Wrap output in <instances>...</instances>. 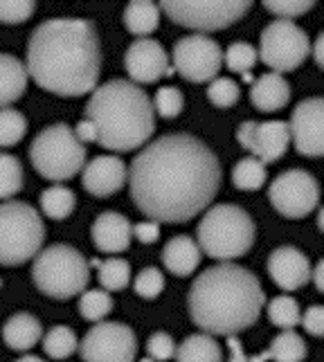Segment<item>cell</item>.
I'll list each match as a JSON object with an SVG mask.
<instances>
[{
  "instance_id": "6da1fadb",
  "label": "cell",
  "mask_w": 324,
  "mask_h": 362,
  "mask_svg": "<svg viewBox=\"0 0 324 362\" xmlns=\"http://www.w3.org/2000/svg\"><path fill=\"white\" fill-rule=\"evenodd\" d=\"M135 207L156 223H187L214 201L221 162L190 133H171L142 146L129 169Z\"/></svg>"
},
{
  "instance_id": "7a4b0ae2",
  "label": "cell",
  "mask_w": 324,
  "mask_h": 362,
  "mask_svg": "<svg viewBox=\"0 0 324 362\" xmlns=\"http://www.w3.org/2000/svg\"><path fill=\"white\" fill-rule=\"evenodd\" d=\"M28 77L59 97H81L97 88L102 47L86 18L43 21L28 43Z\"/></svg>"
},
{
  "instance_id": "3957f363",
  "label": "cell",
  "mask_w": 324,
  "mask_h": 362,
  "mask_svg": "<svg viewBox=\"0 0 324 362\" xmlns=\"http://www.w3.org/2000/svg\"><path fill=\"white\" fill-rule=\"evenodd\" d=\"M187 304L194 324L203 333L230 338L259 320L261 308L266 306V293L250 270L226 261L198 274Z\"/></svg>"
},
{
  "instance_id": "277c9868",
  "label": "cell",
  "mask_w": 324,
  "mask_h": 362,
  "mask_svg": "<svg viewBox=\"0 0 324 362\" xmlns=\"http://www.w3.org/2000/svg\"><path fill=\"white\" fill-rule=\"evenodd\" d=\"M86 119L97 131V144L117 153L144 146L156 131L151 99L127 79L97 86L86 104Z\"/></svg>"
},
{
  "instance_id": "5b68a950",
  "label": "cell",
  "mask_w": 324,
  "mask_h": 362,
  "mask_svg": "<svg viewBox=\"0 0 324 362\" xmlns=\"http://www.w3.org/2000/svg\"><path fill=\"white\" fill-rule=\"evenodd\" d=\"M196 236L203 255L226 264V261L243 257L253 247L257 228L253 216L243 207L223 203L205 211V216L198 223Z\"/></svg>"
},
{
  "instance_id": "8992f818",
  "label": "cell",
  "mask_w": 324,
  "mask_h": 362,
  "mask_svg": "<svg viewBox=\"0 0 324 362\" xmlns=\"http://www.w3.org/2000/svg\"><path fill=\"white\" fill-rule=\"evenodd\" d=\"M32 279L43 295L52 299H70L86 291L91 266L77 247L57 243L34 257Z\"/></svg>"
},
{
  "instance_id": "52a82bcc",
  "label": "cell",
  "mask_w": 324,
  "mask_h": 362,
  "mask_svg": "<svg viewBox=\"0 0 324 362\" xmlns=\"http://www.w3.org/2000/svg\"><path fill=\"white\" fill-rule=\"evenodd\" d=\"M45 226L32 205L0 203V266H21L41 252Z\"/></svg>"
},
{
  "instance_id": "ba28073f",
  "label": "cell",
  "mask_w": 324,
  "mask_h": 362,
  "mask_svg": "<svg viewBox=\"0 0 324 362\" xmlns=\"http://www.w3.org/2000/svg\"><path fill=\"white\" fill-rule=\"evenodd\" d=\"M32 167L43 178L61 182L70 180L86 165V146L74 137L68 124H52L43 129L30 144Z\"/></svg>"
},
{
  "instance_id": "9c48e42d",
  "label": "cell",
  "mask_w": 324,
  "mask_h": 362,
  "mask_svg": "<svg viewBox=\"0 0 324 362\" xmlns=\"http://www.w3.org/2000/svg\"><path fill=\"white\" fill-rule=\"evenodd\" d=\"M158 7L176 25H183V28H190L196 32H216L241 21L245 11L250 9V3H245V0H221V3H209V0H205V3L165 0Z\"/></svg>"
},
{
  "instance_id": "30bf717a",
  "label": "cell",
  "mask_w": 324,
  "mask_h": 362,
  "mask_svg": "<svg viewBox=\"0 0 324 362\" xmlns=\"http://www.w3.org/2000/svg\"><path fill=\"white\" fill-rule=\"evenodd\" d=\"M308 52H311L308 36L300 25H295L293 21H272L261 32L257 57H261V61L272 72L282 74L300 68Z\"/></svg>"
},
{
  "instance_id": "8fae6325",
  "label": "cell",
  "mask_w": 324,
  "mask_h": 362,
  "mask_svg": "<svg viewBox=\"0 0 324 362\" xmlns=\"http://www.w3.org/2000/svg\"><path fill=\"white\" fill-rule=\"evenodd\" d=\"M270 205L286 218H304L320 205V185L304 169H289L270 182Z\"/></svg>"
},
{
  "instance_id": "7c38bea8",
  "label": "cell",
  "mask_w": 324,
  "mask_h": 362,
  "mask_svg": "<svg viewBox=\"0 0 324 362\" xmlns=\"http://www.w3.org/2000/svg\"><path fill=\"white\" fill-rule=\"evenodd\" d=\"M83 362H133L138 338L122 322H97L79 344Z\"/></svg>"
},
{
  "instance_id": "4fadbf2b",
  "label": "cell",
  "mask_w": 324,
  "mask_h": 362,
  "mask_svg": "<svg viewBox=\"0 0 324 362\" xmlns=\"http://www.w3.org/2000/svg\"><path fill=\"white\" fill-rule=\"evenodd\" d=\"M223 66V52L214 39L205 34H190L173 45V70L192 83L216 79Z\"/></svg>"
},
{
  "instance_id": "5bb4252c",
  "label": "cell",
  "mask_w": 324,
  "mask_h": 362,
  "mask_svg": "<svg viewBox=\"0 0 324 362\" xmlns=\"http://www.w3.org/2000/svg\"><path fill=\"white\" fill-rule=\"evenodd\" d=\"M236 140L243 148L253 153L259 162H275L279 160L291 142L289 124L272 119V122H243L236 131Z\"/></svg>"
},
{
  "instance_id": "9a60e30c",
  "label": "cell",
  "mask_w": 324,
  "mask_h": 362,
  "mask_svg": "<svg viewBox=\"0 0 324 362\" xmlns=\"http://www.w3.org/2000/svg\"><path fill=\"white\" fill-rule=\"evenodd\" d=\"M289 133L295 148L306 158L324 153V99L311 97L297 104L289 124Z\"/></svg>"
},
{
  "instance_id": "2e32d148",
  "label": "cell",
  "mask_w": 324,
  "mask_h": 362,
  "mask_svg": "<svg viewBox=\"0 0 324 362\" xmlns=\"http://www.w3.org/2000/svg\"><path fill=\"white\" fill-rule=\"evenodd\" d=\"M124 68H127L131 81L138 83H156L160 77H171L173 68L169 66V57L158 41L138 39L124 54Z\"/></svg>"
},
{
  "instance_id": "e0dca14e",
  "label": "cell",
  "mask_w": 324,
  "mask_h": 362,
  "mask_svg": "<svg viewBox=\"0 0 324 362\" xmlns=\"http://www.w3.org/2000/svg\"><path fill=\"white\" fill-rule=\"evenodd\" d=\"M268 274L282 291H297L311 281V261L293 245H282L268 257Z\"/></svg>"
},
{
  "instance_id": "ac0fdd59",
  "label": "cell",
  "mask_w": 324,
  "mask_h": 362,
  "mask_svg": "<svg viewBox=\"0 0 324 362\" xmlns=\"http://www.w3.org/2000/svg\"><path fill=\"white\" fill-rule=\"evenodd\" d=\"M129 171L117 156H97L83 165V189L93 196H113L127 185Z\"/></svg>"
},
{
  "instance_id": "d6986e66",
  "label": "cell",
  "mask_w": 324,
  "mask_h": 362,
  "mask_svg": "<svg viewBox=\"0 0 324 362\" xmlns=\"http://www.w3.org/2000/svg\"><path fill=\"white\" fill-rule=\"evenodd\" d=\"M133 239V226L120 211H104L93 223V241L99 252L120 255L129 250Z\"/></svg>"
},
{
  "instance_id": "ffe728a7",
  "label": "cell",
  "mask_w": 324,
  "mask_h": 362,
  "mask_svg": "<svg viewBox=\"0 0 324 362\" xmlns=\"http://www.w3.org/2000/svg\"><path fill=\"white\" fill-rule=\"evenodd\" d=\"M201 255L203 252L196 239L180 234L167 241L165 250H162V264H165L167 272L176 274V277H190L201 266Z\"/></svg>"
},
{
  "instance_id": "44dd1931",
  "label": "cell",
  "mask_w": 324,
  "mask_h": 362,
  "mask_svg": "<svg viewBox=\"0 0 324 362\" xmlns=\"http://www.w3.org/2000/svg\"><path fill=\"white\" fill-rule=\"evenodd\" d=\"M250 102L261 113H275L291 102V86L282 74L266 72L253 83Z\"/></svg>"
},
{
  "instance_id": "7402d4cb",
  "label": "cell",
  "mask_w": 324,
  "mask_h": 362,
  "mask_svg": "<svg viewBox=\"0 0 324 362\" xmlns=\"http://www.w3.org/2000/svg\"><path fill=\"white\" fill-rule=\"evenodd\" d=\"M43 338L41 322L30 313H16L11 315L3 327V340L14 351H30Z\"/></svg>"
},
{
  "instance_id": "603a6c76",
  "label": "cell",
  "mask_w": 324,
  "mask_h": 362,
  "mask_svg": "<svg viewBox=\"0 0 324 362\" xmlns=\"http://www.w3.org/2000/svg\"><path fill=\"white\" fill-rule=\"evenodd\" d=\"M28 88V70L16 57L0 54V108H9Z\"/></svg>"
},
{
  "instance_id": "cb8c5ba5",
  "label": "cell",
  "mask_w": 324,
  "mask_h": 362,
  "mask_svg": "<svg viewBox=\"0 0 324 362\" xmlns=\"http://www.w3.org/2000/svg\"><path fill=\"white\" fill-rule=\"evenodd\" d=\"M176 362H223V351L214 335L194 333L176 346Z\"/></svg>"
},
{
  "instance_id": "d4e9b609",
  "label": "cell",
  "mask_w": 324,
  "mask_h": 362,
  "mask_svg": "<svg viewBox=\"0 0 324 362\" xmlns=\"http://www.w3.org/2000/svg\"><path fill=\"white\" fill-rule=\"evenodd\" d=\"M124 25L135 36H146L158 30L160 25V7L149 0H135L124 9Z\"/></svg>"
},
{
  "instance_id": "484cf974",
  "label": "cell",
  "mask_w": 324,
  "mask_h": 362,
  "mask_svg": "<svg viewBox=\"0 0 324 362\" xmlns=\"http://www.w3.org/2000/svg\"><path fill=\"white\" fill-rule=\"evenodd\" d=\"M91 266H97V277L102 284V291H124L131 281V264L127 259L120 257H110L106 261H97L93 259Z\"/></svg>"
},
{
  "instance_id": "4316f807",
  "label": "cell",
  "mask_w": 324,
  "mask_h": 362,
  "mask_svg": "<svg viewBox=\"0 0 324 362\" xmlns=\"http://www.w3.org/2000/svg\"><path fill=\"white\" fill-rule=\"evenodd\" d=\"M77 207V196L64 185H52L41 194V211L52 221L68 218Z\"/></svg>"
},
{
  "instance_id": "83f0119b",
  "label": "cell",
  "mask_w": 324,
  "mask_h": 362,
  "mask_svg": "<svg viewBox=\"0 0 324 362\" xmlns=\"http://www.w3.org/2000/svg\"><path fill=\"white\" fill-rule=\"evenodd\" d=\"M268 360L275 362H302L306 358V344L302 340V335H297L295 331H282L275 335L266 349Z\"/></svg>"
},
{
  "instance_id": "f1b7e54d",
  "label": "cell",
  "mask_w": 324,
  "mask_h": 362,
  "mask_svg": "<svg viewBox=\"0 0 324 362\" xmlns=\"http://www.w3.org/2000/svg\"><path fill=\"white\" fill-rule=\"evenodd\" d=\"M266 165L264 162H259L257 158H243L236 162V167L232 171V182L236 189L241 192H257L261 189V187L266 185Z\"/></svg>"
},
{
  "instance_id": "f546056e",
  "label": "cell",
  "mask_w": 324,
  "mask_h": 362,
  "mask_svg": "<svg viewBox=\"0 0 324 362\" xmlns=\"http://www.w3.org/2000/svg\"><path fill=\"white\" fill-rule=\"evenodd\" d=\"M77 335L66 324H57L54 329H50L43 335V351L52 360H66L77 351Z\"/></svg>"
},
{
  "instance_id": "4dcf8cb0",
  "label": "cell",
  "mask_w": 324,
  "mask_h": 362,
  "mask_svg": "<svg viewBox=\"0 0 324 362\" xmlns=\"http://www.w3.org/2000/svg\"><path fill=\"white\" fill-rule=\"evenodd\" d=\"M300 304L297 299L289 297V295H279L275 299H270L268 304V320L275 324L282 331H293L297 324H300Z\"/></svg>"
},
{
  "instance_id": "1f68e13d",
  "label": "cell",
  "mask_w": 324,
  "mask_h": 362,
  "mask_svg": "<svg viewBox=\"0 0 324 362\" xmlns=\"http://www.w3.org/2000/svg\"><path fill=\"white\" fill-rule=\"evenodd\" d=\"M113 310V299L102 288L83 291L79 299V313L88 322H104V317Z\"/></svg>"
},
{
  "instance_id": "d6a6232c",
  "label": "cell",
  "mask_w": 324,
  "mask_h": 362,
  "mask_svg": "<svg viewBox=\"0 0 324 362\" xmlns=\"http://www.w3.org/2000/svg\"><path fill=\"white\" fill-rule=\"evenodd\" d=\"M23 189V167L18 158L0 153V201L16 196Z\"/></svg>"
},
{
  "instance_id": "836d02e7",
  "label": "cell",
  "mask_w": 324,
  "mask_h": 362,
  "mask_svg": "<svg viewBox=\"0 0 324 362\" xmlns=\"http://www.w3.org/2000/svg\"><path fill=\"white\" fill-rule=\"evenodd\" d=\"M28 133V119L14 108H0V146L18 144Z\"/></svg>"
},
{
  "instance_id": "e575fe53",
  "label": "cell",
  "mask_w": 324,
  "mask_h": 362,
  "mask_svg": "<svg viewBox=\"0 0 324 362\" xmlns=\"http://www.w3.org/2000/svg\"><path fill=\"white\" fill-rule=\"evenodd\" d=\"M223 61H226L228 70L248 74V72L255 68V64H257V49L250 43L236 41V43H232L226 49V54H223Z\"/></svg>"
},
{
  "instance_id": "d590c367",
  "label": "cell",
  "mask_w": 324,
  "mask_h": 362,
  "mask_svg": "<svg viewBox=\"0 0 324 362\" xmlns=\"http://www.w3.org/2000/svg\"><path fill=\"white\" fill-rule=\"evenodd\" d=\"M151 104H154V113H158L165 119H173L180 115V110L185 106V97L178 88H173V86H162L156 93V99Z\"/></svg>"
},
{
  "instance_id": "8d00e7d4",
  "label": "cell",
  "mask_w": 324,
  "mask_h": 362,
  "mask_svg": "<svg viewBox=\"0 0 324 362\" xmlns=\"http://www.w3.org/2000/svg\"><path fill=\"white\" fill-rule=\"evenodd\" d=\"M239 83L230 77H216L209 81V88H207V97L209 102L219 106V108H230L239 102Z\"/></svg>"
},
{
  "instance_id": "74e56055",
  "label": "cell",
  "mask_w": 324,
  "mask_h": 362,
  "mask_svg": "<svg viewBox=\"0 0 324 362\" xmlns=\"http://www.w3.org/2000/svg\"><path fill=\"white\" fill-rule=\"evenodd\" d=\"M133 291L138 297H144V299H156L162 291H165V277H162V272L154 266L149 268H142L138 272V277L133 281Z\"/></svg>"
},
{
  "instance_id": "f35d334b",
  "label": "cell",
  "mask_w": 324,
  "mask_h": 362,
  "mask_svg": "<svg viewBox=\"0 0 324 362\" xmlns=\"http://www.w3.org/2000/svg\"><path fill=\"white\" fill-rule=\"evenodd\" d=\"M36 3L32 0H0V23L5 25H18L30 21L34 14Z\"/></svg>"
},
{
  "instance_id": "ab89813d",
  "label": "cell",
  "mask_w": 324,
  "mask_h": 362,
  "mask_svg": "<svg viewBox=\"0 0 324 362\" xmlns=\"http://www.w3.org/2000/svg\"><path fill=\"white\" fill-rule=\"evenodd\" d=\"M313 5L316 3H311V0H306V3L304 0H268V3H264V7L279 21H293L313 9Z\"/></svg>"
},
{
  "instance_id": "60d3db41",
  "label": "cell",
  "mask_w": 324,
  "mask_h": 362,
  "mask_svg": "<svg viewBox=\"0 0 324 362\" xmlns=\"http://www.w3.org/2000/svg\"><path fill=\"white\" fill-rule=\"evenodd\" d=\"M146 351H149V360L154 362H167L176 356V342L169 333H154L151 338L146 340Z\"/></svg>"
},
{
  "instance_id": "b9f144b4",
  "label": "cell",
  "mask_w": 324,
  "mask_h": 362,
  "mask_svg": "<svg viewBox=\"0 0 324 362\" xmlns=\"http://www.w3.org/2000/svg\"><path fill=\"white\" fill-rule=\"evenodd\" d=\"M300 324L306 329L308 335H313V338L324 335V306H320V304L308 306L306 313L300 317Z\"/></svg>"
},
{
  "instance_id": "7bdbcfd3",
  "label": "cell",
  "mask_w": 324,
  "mask_h": 362,
  "mask_svg": "<svg viewBox=\"0 0 324 362\" xmlns=\"http://www.w3.org/2000/svg\"><path fill=\"white\" fill-rule=\"evenodd\" d=\"M133 236L140 243H156L160 236V223L156 221H142L138 226H133Z\"/></svg>"
},
{
  "instance_id": "ee69618b",
  "label": "cell",
  "mask_w": 324,
  "mask_h": 362,
  "mask_svg": "<svg viewBox=\"0 0 324 362\" xmlns=\"http://www.w3.org/2000/svg\"><path fill=\"white\" fill-rule=\"evenodd\" d=\"M74 137L81 142V144H88V142H97V131L88 119H81L74 129Z\"/></svg>"
},
{
  "instance_id": "f6af8a7d",
  "label": "cell",
  "mask_w": 324,
  "mask_h": 362,
  "mask_svg": "<svg viewBox=\"0 0 324 362\" xmlns=\"http://www.w3.org/2000/svg\"><path fill=\"white\" fill-rule=\"evenodd\" d=\"M228 351H230L228 362H248V356L243 354V346L236 340V335H230L228 338Z\"/></svg>"
},
{
  "instance_id": "bcb514c9",
  "label": "cell",
  "mask_w": 324,
  "mask_h": 362,
  "mask_svg": "<svg viewBox=\"0 0 324 362\" xmlns=\"http://www.w3.org/2000/svg\"><path fill=\"white\" fill-rule=\"evenodd\" d=\"M311 277L316 281L318 293H324V261L322 259L316 264V268H311Z\"/></svg>"
},
{
  "instance_id": "7dc6e473",
  "label": "cell",
  "mask_w": 324,
  "mask_h": 362,
  "mask_svg": "<svg viewBox=\"0 0 324 362\" xmlns=\"http://www.w3.org/2000/svg\"><path fill=\"white\" fill-rule=\"evenodd\" d=\"M313 59L318 66H324V34H320L316 39V47H313Z\"/></svg>"
},
{
  "instance_id": "c3c4849f",
  "label": "cell",
  "mask_w": 324,
  "mask_h": 362,
  "mask_svg": "<svg viewBox=\"0 0 324 362\" xmlns=\"http://www.w3.org/2000/svg\"><path fill=\"white\" fill-rule=\"evenodd\" d=\"M16 362H43V360H41L39 356H30V354H28V356H23V358H18Z\"/></svg>"
},
{
  "instance_id": "681fc988",
  "label": "cell",
  "mask_w": 324,
  "mask_h": 362,
  "mask_svg": "<svg viewBox=\"0 0 324 362\" xmlns=\"http://www.w3.org/2000/svg\"><path fill=\"white\" fill-rule=\"evenodd\" d=\"M248 362H268V354L264 351V354H259L255 358H248Z\"/></svg>"
},
{
  "instance_id": "f907efd6",
  "label": "cell",
  "mask_w": 324,
  "mask_h": 362,
  "mask_svg": "<svg viewBox=\"0 0 324 362\" xmlns=\"http://www.w3.org/2000/svg\"><path fill=\"white\" fill-rule=\"evenodd\" d=\"M142 362H154V360H142Z\"/></svg>"
}]
</instances>
